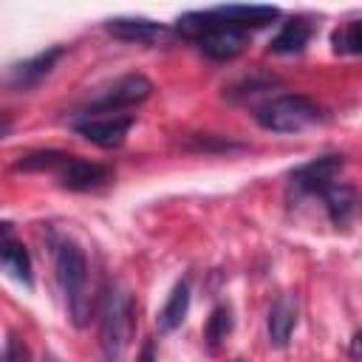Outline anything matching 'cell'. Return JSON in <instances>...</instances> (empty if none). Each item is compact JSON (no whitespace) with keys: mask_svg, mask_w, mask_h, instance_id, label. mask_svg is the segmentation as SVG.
I'll use <instances>...</instances> for the list:
<instances>
[{"mask_svg":"<svg viewBox=\"0 0 362 362\" xmlns=\"http://www.w3.org/2000/svg\"><path fill=\"white\" fill-rule=\"evenodd\" d=\"M133 331H136V300L124 286L110 283L105 288L102 305H99L102 359L105 362H122L130 342H133Z\"/></svg>","mask_w":362,"mask_h":362,"instance_id":"6da1fadb","label":"cell"},{"mask_svg":"<svg viewBox=\"0 0 362 362\" xmlns=\"http://www.w3.org/2000/svg\"><path fill=\"white\" fill-rule=\"evenodd\" d=\"M178 34L198 42V48L209 59H235L246 45V31L226 23L215 8L212 11H187L175 20Z\"/></svg>","mask_w":362,"mask_h":362,"instance_id":"7a4b0ae2","label":"cell"},{"mask_svg":"<svg viewBox=\"0 0 362 362\" xmlns=\"http://www.w3.org/2000/svg\"><path fill=\"white\" fill-rule=\"evenodd\" d=\"M54 269L62 286L68 314L76 328H85L90 320V294H88V257L74 240H59L54 246Z\"/></svg>","mask_w":362,"mask_h":362,"instance_id":"3957f363","label":"cell"},{"mask_svg":"<svg viewBox=\"0 0 362 362\" xmlns=\"http://www.w3.org/2000/svg\"><path fill=\"white\" fill-rule=\"evenodd\" d=\"M255 119L263 130L272 133H300L317 122H322V107L300 93H283L263 102L255 110Z\"/></svg>","mask_w":362,"mask_h":362,"instance_id":"277c9868","label":"cell"},{"mask_svg":"<svg viewBox=\"0 0 362 362\" xmlns=\"http://www.w3.org/2000/svg\"><path fill=\"white\" fill-rule=\"evenodd\" d=\"M150 93H153V82L144 74H127L116 79L110 88H105L99 96H93L79 113L82 116H119L122 110H130L147 102Z\"/></svg>","mask_w":362,"mask_h":362,"instance_id":"5b68a950","label":"cell"},{"mask_svg":"<svg viewBox=\"0 0 362 362\" xmlns=\"http://www.w3.org/2000/svg\"><path fill=\"white\" fill-rule=\"evenodd\" d=\"M342 173V156H320L291 173V187L303 195H322L328 187L337 184V175Z\"/></svg>","mask_w":362,"mask_h":362,"instance_id":"8992f818","label":"cell"},{"mask_svg":"<svg viewBox=\"0 0 362 362\" xmlns=\"http://www.w3.org/2000/svg\"><path fill=\"white\" fill-rule=\"evenodd\" d=\"M130 127H133V116H82L74 122V130L82 139L105 150L122 147Z\"/></svg>","mask_w":362,"mask_h":362,"instance_id":"52a82bcc","label":"cell"},{"mask_svg":"<svg viewBox=\"0 0 362 362\" xmlns=\"http://www.w3.org/2000/svg\"><path fill=\"white\" fill-rule=\"evenodd\" d=\"M105 31L113 40L136 42V45H161L170 40V28L164 23L147 20V17H113L105 23Z\"/></svg>","mask_w":362,"mask_h":362,"instance_id":"ba28073f","label":"cell"},{"mask_svg":"<svg viewBox=\"0 0 362 362\" xmlns=\"http://www.w3.org/2000/svg\"><path fill=\"white\" fill-rule=\"evenodd\" d=\"M59 187L65 189H74V192H90V189H99L110 181V167L105 164H96V161H88V158H76V156H68L65 164L54 173Z\"/></svg>","mask_w":362,"mask_h":362,"instance_id":"9c48e42d","label":"cell"},{"mask_svg":"<svg viewBox=\"0 0 362 362\" xmlns=\"http://www.w3.org/2000/svg\"><path fill=\"white\" fill-rule=\"evenodd\" d=\"M62 57H65V48H62V45H54V48L42 51V54H37V57H31V59H25V62H17V65H11L8 74H6V85H8L11 90H31V88H37V85L54 71V65H57Z\"/></svg>","mask_w":362,"mask_h":362,"instance_id":"30bf717a","label":"cell"},{"mask_svg":"<svg viewBox=\"0 0 362 362\" xmlns=\"http://www.w3.org/2000/svg\"><path fill=\"white\" fill-rule=\"evenodd\" d=\"M297 328V300L291 294H283L272 303L269 317H266V331H269V342L274 348H286L291 342V334Z\"/></svg>","mask_w":362,"mask_h":362,"instance_id":"8fae6325","label":"cell"},{"mask_svg":"<svg viewBox=\"0 0 362 362\" xmlns=\"http://www.w3.org/2000/svg\"><path fill=\"white\" fill-rule=\"evenodd\" d=\"M0 260H3V269L20 280L23 286H34V274H31V255L28 249L11 235V223H3V243H0Z\"/></svg>","mask_w":362,"mask_h":362,"instance_id":"7c38bea8","label":"cell"},{"mask_svg":"<svg viewBox=\"0 0 362 362\" xmlns=\"http://www.w3.org/2000/svg\"><path fill=\"white\" fill-rule=\"evenodd\" d=\"M322 201H325L328 218H331V223H334L337 229H339V226H348V223H351V218H354V215H356V209H359V198H356L354 187L339 184V181L322 192Z\"/></svg>","mask_w":362,"mask_h":362,"instance_id":"4fadbf2b","label":"cell"},{"mask_svg":"<svg viewBox=\"0 0 362 362\" xmlns=\"http://www.w3.org/2000/svg\"><path fill=\"white\" fill-rule=\"evenodd\" d=\"M215 11L226 23L238 25L240 31H246V28H263L272 20L280 17V8H274V6H218Z\"/></svg>","mask_w":362,"mask_h":362,"instance_id":"5bb4252c","label":"cell"},{"mask_svg":"<svg viewBox=\"0 0 362 362\" xmlns=\"http://www.w3.org/2000/svg\"><path fill=\"white\" fill-rule=\"evenodd\" d=\"M187 311H189V283H187V280H178V283L173 286L167 303H164L161 311H158V320H156V322H158V331H164V334L175 331V328L184 322Z\"/></svg>","mask_w":362,"mask_h":362,"instance_id":"9a60e30c","label":"cell"},{"mask_svg":"<svg viewBox=\"0 0 362 362\" xmlns=\"http://www.w3.org/2000/svg\"><path fill=\"white\" fill-rule=\"evenodd\" d=\"M311 40V25L303 17H294L288 23H283V28L272 37L269 51L272 54H300Z\"/></svg>","mask_w":362,"mask_h":362,"instance_id":"2e32d148","label":"cell"},{"mask_svg":"<svg viewBox=\"0 0 362 362\" xmlns=\"http://www.w3.org/2000/svg\"><path fill=\"white\" fill-rule=\"evenodd\" d=\"M235 328V320H232V308L229 305H215L209 320H206V328H204V339H206V348L215 354L221 351V345L226 342V337L232 334Z\"/></svg>","mask_w":362,"mask_h":362,"instance_id":"e0dca14e","label":"cell"},{"mask_svg":"<svg viewBox=\"0 0 362 362\" xmlns=\"http://www.w3.org/2000/svg\"><path fill=\"white\" fill-rule=\"evenodd\" d=\"M68 153H59V150H37V153H28L23 156L20 161H14V170L20 173H57L62 164H65Z\"/></svg>","mask_w":362,"mask_h":362,"instance_id":"ac0fdd59","label":"cell"},{"mask_svg":"<svg viewBox=\"0 0 362 362\" xmlns=\"http://www.w3.org/2000/svg\"><path fill=\"white\" fill-rule=\"evenodd\" d=\"M331 45L337 54H362V20H351L331 34Z\"/></svg>","mask_w":362,"mask_h":362,"instance_id":"d6986e66","label":"cell"},{"mask_svg":"<svg viewBox=\"0 0 362 362\" xmlns=\"http://www.w3.org/2000/svg\"><path fill=\"white\" fill-rule=\"evenodd\" d=\"M3 362H28V348L20 337L8 334L6 337V348H3Z\"/></svg>","mask_w":362,"mask_h":362,"instance_id":"ffe728a7","label":"cell"},{"mask_svg":"<svg viewBox=\"0 0 362 362\" xmlns=\"http://www.w3.org/2000/svg\"><path fill=\"white\" fill-rule=\"evenodd\" d=\"M139 362H158V359H156V342H153V339H147V342L141 345Z\"/></svg>","mask_w":362,"mask_h":362,"instance_id":"44dd1931","label":"cell"},{"mask_svg":"<svg viewBox=\"0 0 362 362\" xmlns=\"http://www.w3.org/2000/svg\"><path fill=\"white\" fill-rule=\"evenodd\" d=\"M351 356L354 359H362V331L354 334V339H351Z\"/></svg>","mask_w":362,"mask_h":362,"instance_id":"7402d4cb","label":"cell"},{"mask_svg":"<svg viewBox=\"0 0 362 362\" xmlns=\"http://www.w3.org/2000/svg\"><path fill=\"white\" fill-rule=\"evenodd\" d=\"M45 362H62V359H57V356H48V359H45Z\"/></svg>","mask_w":362,"mask_h":362,"instance_id":"603a6c76","label":"cell"}]
</instances>
